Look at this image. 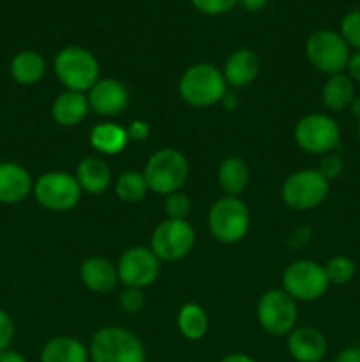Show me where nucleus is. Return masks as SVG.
Returning <instances> with one entry per match:
<instances>
[{"label": "nucleus", "instance_id": "5701e85b", "mask_svg": "<svg viewBox=\"0 0 360 362\" xmlns=\"http://www.w3.org/2000/svg\"><path fill=\"white\" fill-rule=\"evenodd\" d=\"M249 182V166L244 159L232 156L226 158L217 168V184L226 197H236Z\"/></svg>", "mask_w": 360, "mask_h": 362}, {"label": "nucleus", "instance_id": "b1692460", "mask_svg": "<svg viewBox=\"0 0 360 362\" xmlns=\"http://www.w3.org/2000/svg\"><path fill=\"white\" fill-rule=\"evenodd\" d=\"M90 145L101 154H119L126 148L129 136H127L126 127L119 126L115 122H101L90 131Z\"/></svg>", "mask_w": 360, "mask_h": 362}, {"label": "nucleus", "instance_id": "dca6fc26", "mask_svg": "<svg viewBox=\"0 0 360 362\" xmlns=\"http://www.w3.org/2000/svg\"><path fill=\"white\" fill-rule=\"evenodd\" d=\"M34 191V180L25 166L18 163H0V202L20 204Z\"/></svg>", "mask_w": 360, "mask_h": 362}, {"label": "nucleus", "instance_id": "39448f33", "mask_svg": "<svg viewBox=\"0 0 360 362\" xmlns=\"http://www.w3.org/2000/svg\"><path fill=\"white\" fill-rule=\"evenodd\" d=\"M249 209L239 197H222L208 211V228L222 244H235L249 230Z\"/></svg>", "mask_w": 360, "mask_h": 362}, {"label": "nucleus", "instance_id": "9d476101", "mask_svg": "<svg viewBox=\"0 0 360 362\" xmlns=\"http://www.w3.org/2000/svg\"><path fill=\"white\" fill-rule=\"evenodd\" d=\"M194 228L186 219H164L152 232L150 250L161 262H179L193 251Z\"/></svg>", "mask_w": 360, "mask_h": 362}, {"label": "nucleus", "instance_id": "f3484780", "mask_svg": "<svg viewBox=\"0 0 360 362\" xmlns=\"http://www.w3.org/2000/svg\"><path fill=\"white\" fill-rule=\"evenodd\" d=\"M260 73V59L253 49H236L226 59L222 76L226 85L233 88H244L253 83Z\"/></svg>", "mask_w": 360, "mask_h": 362}, {"label": "nucleus", "instance_id": "ddd939ff", "mask_svg": "<svg viewBox=\"0 0 360 362\" xmlns=\"http://www.w3.org/2000/svg\"><path fill=\"white\" fill-rule=\"evenodd\" d=\"M161 271V260L150 247L134 246L124 251L116 264L119 281L126 288H141L152 285Z\"/></svg>", "mask_w": 360, "mask_h": 362}, {"label": "nucleus", "instance_id": "4468645a", "mask_svg": "<svg viewBox=\"0 0 360 362\" xmlns=\"http://www.w3.org/2000/svg\"><path fill=\"white\" fill-rule=\"evenodd\" d=\"M88 105L97 115H119L129 103V92L122 81L115 78H99L97 83L88 90Z\"/></svg>", "mask_w": 360, "mask_h": 362}, {"label": "nucleus", "instance_id": "4be33fe9", "mask_svg": "<svg viewBox=\"0 0 360 362\" xmlns=\"http://www.w3.org/2000/svg\"><path fill=\"white\" fill-rule=\"evenodd\" d=\"M355 99V83L344 73L332 74L321 87V101L332 112H342L349 108Z\"/></svg>", "mask_w": 360, "mask_h": 362}, {"label": "nucleus", "instance_id": "79ce46f5", "mask_svg": "<svg viewBox=\"0 0 360 362\" xmlns=\"http://www.w3.org/2000/svg\"><path fill=\"white\" fill-rule=\"evenodd\" d=\"M349 110H352V115L356 117L360 120V95H355L353 103L349 105Z\"/></svg>", "mask_w": 360, "mask_h": 362}, {"label": "nucleus", "instance_id": "393cba45", "mask_svg": "<svg viewBox=\"0 0 360 362\" xmlns=\"http://www.w3.org/2000/svg\"><path fill=\"white\" fill-rule=\"evenodd\" d=\"M46 62L41 53L23 49L11 60V76L20 85H34L44 76Z\"/></svg>", "mask_w": 360, "mask_h": 362}, {"label": "nucleus", "instance_id": "58836bf2", "mask_svg": "<svg viewBox=\"0 0 360 362\" xmlns=\"http://www.w3.org/2000/svg\"><path fill=\"white\" fill-rule=\"evenodd\" d=\"M240 2H242V6H244V9H247V11H260V9H263L265 6H267V2L268 0H240Z\"/></svg>", "mask_w": 360, "mask_h": 362}, {"label": "nucleus", "instance_id": "72a5a7b5", "mask_svg": "<svg viewBox=\"0 0 360 362\" xmlns=\"http://www.w3.org/2000/svg\"><path fill=\"white\" fill-rule=\"evenodd\" d=\"M13 338H14L13 318H11L6 311L0 310V352L9 349Z\"/></svg>", "mask_w": 360, "mask_h": 362}, {"label": "nucleus", "instance_id": "7c9ffc66", "mask_svg": "<svg viewBox=\"0 0 360 362\" xmlns=\"http://www.w3.org/2000/svg\"><path fill=\"white\" fill-rule=\"evenodd\" d=\"M236 2L239 0H191V4L200 13L208 14V16H219V14L228 13L236 6Z\"/></svg>", "mask_w": 360, "mask_h": 362}, {"label": "nucleus", "instance_id": "2f4dec72", "mask_svg": "<svg viewBox=\"0 0 360 362\" xmlns=\"http://www.w3.org/2000/svg\"><path fill=\"white\" fill-rule=\"evenodd\" d=\"M119 304L126 313H140L145 306V296L141 288H126L119 297Z\"/></svg>", "mask_w": 360, "mask_h": 362}, {"label": "nucleus", "instance_id": "f704fd0d", "mask_svg": "<svg viewBox=\"0 0 360 362\" xmlns=\"http://www.w3.org/2000/svg\"><path fill=\"white\" fill-rule=\"evenodd\" d=\"M126 131L129 140L145 141L148 138V134H150V126H148V122H145V120H133V122L126 127Z\"/></svg>", "mask_w": 360, "mask_h": 362}, {"label": "nucleus", "instance_id": "9b49d317", "mask_svg": "<svg viewBox=\"0 0 360 362\" xmlns=\"http://www.w3.org/2000/svg\"><path fill=\"white\" fill-rule=\"evenodd\" d=\"M256 315L265 332L272 336H288L295 329L299 318L296 300L284 290L272 288L258 300Z\"/></svg>", "mask_w": 360, "mask_h": 362}, {"label": "nucleus", "instance_id": "f257e3e1", "mask_svg": "<svg viewBox=\"0 0 360 362\" xmlns=\"http://www.w3.org/2000/svg\"><path fill=\"white\" fill-rule=\"evenodd\" d=\"M226 80L222 71L214 64L200 62L187 67L179 80V94L187 105L207 108L222 101L226 94Z\"/></svg>", "mask_w": 360, "mask_h": 362}, {"label": "nucleus", "instance_id": "6ab92c4d", "mask_svg": "<svg viewBox=\"0 0 360 362\" xmlns=\"http://www.w3.org/2000/svg\"><path fill=\"white\" fill-rule=\"evenodd\" d=\"M90 112V105L83 92L64 90L52 105V117L59 126L73 127L83 122Z\"/></svg>", "mask_w": 360, "mask_h": 362}, {"label": "nucleus", "instance_id": "4c0bfd02", "mask_svg": "<svg viewBox=\"0 0 360 362\" xmlns=\"http://www.w3.org/2000/svg\"><path fill=\"white\" fill-rule=\"evenodd\" d=\"M0 362H27V359L20 352H16V350L7 349L0 352Z\"/></svg>", "mask_w": 360, "mask_h": 362}, {"label": "nucleus", "instance_id": "1a4fd4ad", "mask_svg": "<svg viewBox=\"0 0 360 362\" xmlns=\"http://www.w3.org/2000/svg\"><path fill=\"white\" fill-rule=\"evenodd\" d=\"M330 286L325 267L313 260L292 262L282 272V290L292 299L311 303L325 296Z\"/></svg>", "mask_w": 360, "mask_h": 362}, {"label": "nucleus", "instance_id": "412c9836", "mask_svg": "<svg viewBox=\"0 0 360 362\" xmlns=\"http://www.w3.org/2000/svg\"><path fill=\"white\" fill-rule=\"evenodd\" d=\"M88 349L73 336H55L41 350V362H88Z\"/></svg>", "mask_w": 360, "mask_h": 362}, {"label": "nucleus", "instance_id": "6e6552de", "mask_svg": "<svg viewBox=\"0 0 360 362\" xmlns=\"http://www.w3.org/2000/svg\"><path fill=\"white\" fill-rule=\"evenodd\" d=\"M306 55L314 69L332 76L344 73L352 53L339 32L316 30L307 39Z\"/></svg>", "mask_w": 360, "mask_h": 362}, {"label": "nucleus", "instance_id": "c85d7f7f", "mask_svg": "<svg viewBox=\"0 0 360 362\" xmlns=\"http://www.w3.org/2000/svg\"><path fill=\"white\" fill-rule=\"evenodd\" d=\"M341 37L349 48L360 49V9L349 11L341 20Z\"/></svg>", "mask_w": 360, "mask_h": 362}, {"label": "nucleus", "instance_id": "bb28decb", "mask_svg": "<svg viewBox=\"0 0 360 362\" xmlns=\"http://www.w3.org/2000/svg\"><path fill=\"white\" fill-rule=\"evenodd\" d=\"M147 191L148 186L143 173L133 172V170L119 175V179L115 182V194L119 197V200L126 202V204L141 202L145 198V194H147Z\"/></svg>", "mask_w": 360, "mask_h": 362}, {"label": "nucleus", "instance_id": "2eb2a0df", "mask_svg": "<svg viewBox=\"0 0 360 362\" xmlns=\"http://www.w3.org/2000/svg\"><path fill=\"white\" fill-rule=\"evenodd\" d=\"M286 349L296 362H320L328 352V341L323 332L314 327H295L288 334Z\"/></svg>", "mask_w": 360, "mask_h": 362}, {"label": "nucleus", "instance_id": "a878e982", "mask_svg": "<svg viewBox=\"0 0 360 362\" xmlns=\"http://www.w3.org/2000/svg\"><path fill=\"white\" fill-rule=\"evenodd\" d=\"M180 334L189 341H198L203 338L208 331V317L200 304L187 303L180 308L176 317Z\"/></svg>", "mask_w": 360, "mask_h": 362}, {"label": "nucleus", "instance_id": "a211bd4d", "mask_svg": "<svg viewBox=\"0 0 360 362\" xmlns=\"http://www.w3.org/2000/svg\"><path fill=\"white\" fill-rule=\"evenodd\" d=\"M80 278L88 290L95 293H108L119 283L116 265L102 257H88L80 267Z\"/></svg>", "mask_w": 360, "mask_h": 362}, {"label": "nucleus", "instance_id": "a19ab883", "mask_svg": "<svg viewBox=\"0 0 360 362\" xmlns=\"http://www.w3.org/2000/svg\"><path fill=\"white\" fill-rule=\"evenodd\" d=\"M221 103H222V105H224V108H228V110H233L236 105H239V101H236V99H235V95L228 94V92H226L224 98H222Z\"/></svg>", "mask_w": 360, "mask_h": 362}, {"label": "nucleus", "instance_id": "f8f14e48", "mask_svg": "<svg viewBox=\"0 0 360 362\" xmlns=\"http://www.w3.org/2000/svg\"><path fill=\"white\" fill-rule=\"evenodd\" d=\"M35 200L53 212H67L78 205L81 187L76 177L66 172H48L34 182Z\"/></svg>", "mask_w": 360, "mask_h": 362}, {"label": "nucleus", "instance_id": "7ed1b4c3", "mask_svg": "<svg viewBox=\"0 0 360 362\" xmlns=\"http://www.w3.org/2000/svg\"><path fill=\"white\" fill-rule=\"evenodd\" d=\"M148 191L157 194L176 193L186 184L189 175V163L180 151L172 147L159 148L145 163L143 172Z\"/></svg>", "mask_w": 360, "mask_h": 362}, {"label": "nucleus", "instance_id": "37998d69", "mask_svg": "<svg viewBox=\"0 0 360 362\" xmlns=\"http://www.w3.org/2000/svg\"><path fill=\"white\" fill-rule=\"evenodd\" d=\"M359 140H360V126H359Z\"/></svg>", "mask_w": 360, "mask_h": 362}, {"label": "nucleus", "instance_id": "423d86ee", "mask_svg": "<svg viewBox=\"0 0 360 362\" xmlns=\"http://www.w3.org/2000/svg\"><path fill=\"white\" fill-rule=\"evenodd\" d=\"M330 184L318 170L302 168L286 177L281 187L282 202L293 211H311L325 202Z\"/></svg>", "mask_w": 360, "mask_h": 362}, {"label": "nucleus", "instance_id": "aec40b11", "mask_svg": "<svg viewBox=\"0 0 360 362\" xmlns=\"http://www.w3.org/2000/svg\"><path fill=\"white\" fill-rule=\"evenodd\" d=\"M76 180L80 184L81 191H87L92 194H101L112 184V170L108 163L99 156H88L81 159L76 166Z\"/></svg>", "mask_w": 360, "mask_h": 362}, {"label": "nucleus", "instance_id": "0eeeda50", "mask_svg": "<svg viewBox=\"0 0 360 362\" xmlns=\"http://www.w3.org/2000/svg\"><path fill=\"white\" fill-rule=\"evenodd\" d=\"M296 145L307 154H330L341 140L339 124L327 113H307L296 122L293 131Z\"/></svg>", "mask_w": 360, "mask_h": 362}, {"label": "nucleus", "instance_id": "c756f323", "mask_svg": "<svg viewBox=\"0 0 360 362\" xmlns=\"http://www.w3.org/2000/svg\"><path fill=\"white\" fill-rule=\"evenodd\" d=\"M191 212V200L187 194L172 193L164 200V214L166 219H186Z\"/></svg>", "mask_w": 360, "mask_h": 362}, {"label": "nucleus", "instance_id": "c9c22d12", "mask_svg": "<svg viewBox=\"0 0 360 362\" xmlns=\"http://www.w3.org/2000/svg\"><path fill=\"white\" fill-rule=\"evenodd\" d=\"M346 74L352 78L353 83H360V49L349 55L348 66H346Z\"/></svg>", "mask_w": 360, "mask_h": 362}, {"label": "nucleus", "instance_id": "20e7f679", "mask_svg": "<svg viewBox=\"0 0 360 362\" xmlns=\"http://www.w3.org/2000/svg\"><path fill=\"white\" fill-rule=\"evenodd\" d=\"M55 74L66 90L88 92L99 80V62L81 46H66L55 57Z\"/></svg>", "mask_w": 360, "mask_h": 362}, {"label": "nucleus", "instance_id": "473e14b6", "mask_svg": "<svg viewBox=\"0 0 360 362\" xmlns=\"http://www.w3.org/2000/svg\"><path fill=\"white\" fill-rule=\"evenodd\" d=\"M344 170V161H342L341 156L337 154H325L321 156L320 159V166H318V172L325 177V179L330 182L332 179H337L339 175Z\"/></svg>", "mask_w": 360, "mask_h": 362}, {"label": "nucleus", "instance_id": "e433bc0d", "mask_svg": "<svg viewBox=\"0 0 360 362\" xmlns=\"http://www.w3.org/2000/svg\"><path fill=\"white\" fill-rule=\"evenodd\" d=\"M334 362H360V346H349V349H342L341 352L335 356Z\"/></svg>", "mask_w": 360, "mask_h": 362}, {"label": "nucleus", "instance_id": "cd10ccee", "mask_svg": "<svg viewBox=\"0 0 360 362\" xmlns=\"http://www.w3.org/2000/svg\"><path fill=\"white\" fill-rule=\"evenodd\" d=\"M323 267L330 285L344 286L355 278V271H356L355 264H353L352 258L344 257V255H337V257L330 258Z\"/></svg>", "mask_w": 360, "mask_h": 362}, {"label": "nucleus", "instance_id": "f03ea898", "mask_svg": "<svg viewBox=\"0 0 360 362\" xmlns=\"http://www.w3.org/2000/svg\"><path fill=\"white\" fill-rule=\"evenodd\" d=\"M92 362H145L143 343L134 332L119 325L102 327L92 336L88 345Z\"/></svg>", "mask_w": 360, "mask_h": 362}, {"label": "nucleus", "instance_id": "ea45409f", "mask_svg": "<svg viewBox=\"0 0 360 362\" xmlns=\"http://www.w3.org/2000/svg\"><path fill=\"white\" fill-rule=\"evenodd\" d=\"M219 362H256V361H254L251 356H247V354H229V356H226L224 359H221Z\"/></svg>", "mask_w": 360, "mask_h": 362}]
</instances>
